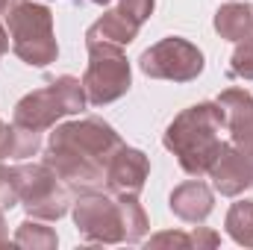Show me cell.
Segmentation results:
<instances>
[{"mask_svg":"<svg viewBox=\"0 0 253 250\" xmlns=\"http://www.w3.org/2000/svg\"><path fill=\"white\" fill-rule=\"evenodd\" d=\"M121 135L103 118H80L59 124L47 138L44 162L74 194L94 191L106 180V165L121 147Z\"/></svg>","mask_w":253,"mask_h":250,"instance_id":"1","label":"cell"},{"mask_svg":"<svg viewBox=\"0 0 253 250\" xmlns=\"http://www.w3.org/2000/svg\"><path fill=\"white\" fill-rule=\"evenodd\" d=\"M77 233L91 245H138L150 221L135 194H112V191H83L71 203Z\"/></svg>","mask_w":253,"mask_h":250,"instance_id":"2","label":"cell"},{"mask_svg":"<svg viewBox=\"0 0 253 250\" xmlns=\"http://www.w3.org/2000/svg\"><path fill=\"white\" fill-rule=\"evenodd\" d=\"M227 126L218 100H203L183 109L162 135V144L177 156L180 168L191 177L209 174L221 153V129Z\"/></svg>","mask_w":253,"mask_h":250,"instance_id":"3","label":"cell"},{"mask_svg":"<svg viewBox=\"0 0 253 250\" xmlns=\"http://www.w3.org/2000/svg\"><path fill=\"white\" fill-rule=\"evenodd\" d=\"M6 30L15 56L30 68H47L56 62L59 44L53 33V12L33 0H18L6 15Z\"/></svg>","mask_w":253,"mask_h":250,"instance_id":"4","label":"cell"},{"mask_svg":"<svg viewBox=\"0 0 253 250\" xmlns=\"http://www.w3.org/2000/svg\"><path fill=\"white\" fill-rule=\"evenodd\" d=\"M85 103H88V97H85L83 80L65 74V77L50 80L44 88H36V91L24 94V97L15 103L12 121L21 124V126H30V129L44 132V129L56 126V121L83 112Z\"/></svg>","mask_w":253,"mask_h":250,"instance_id":"5","label":"cell"},{"mask_svg":"<svg viewBox=\"0 0 253 250\" xmlns=\"http://www.w3.org/2000/svg\"><path fill=\"white\" fill-rule=\"evenodd\" d=\"M12 186L18 203L27 209L30 218L39 221H59L74 203V191L47 162H24L12 168Z\"/></svg>","mask_w":253,"mask_h":250,"instance_id":"6","label":"cell"},{"mask_svg":"<svg viewBox=\"0 0 253 250\" xmlns=\"http://www.w3.org/2000/svg\"><path fill=\"white\" fill-rule=\"evenodd\" d=\"M88 47V65L83 74V85H85V97L91 106H106L121 100L129 85H132V71L126 62L124 50L118 44H85Z\"/></svg>","mask_w":253,"mask_h":250,"instance_id":"7","label":"cell"},{"mask_svg":"<svg viewBox=\"0 0 253 250\" xmlns=\"http://www.w3.org/2000/svg\"><path fill=\"white\" fill-rule=\"evenodd\" d=\"M141 74L150 80H171V83H191L203 74V53L197 44L180 36H168L156 44H150L138 56Z\"/></svg>","mask_w":253,"mask_h":250,"instance_id":"8","label":"cell"},{"mask_svg":"<svg viewBox=\"0 0 253 250\" xmlns=\"http://www.w3.org/2000/svg\"><path fill=\"white\" fill-rule=\"evenodd\" d=\"M212 186L224 197H239L253 188V147L251 144H236L224 141L215 165L209 168Z\"/></svg>","mask_w":253,"mask_h":250,"instance_id":"9","label":"cell"},{"mask_svg":"<svg viewBox=\"0 0 253 250\" xmlns=\"http://www.w3.org/2000/svg\"><path fill=\"white\" fill-rule=\"evenodd\" d=\"M150 177V159L138 150V147H126L121 144L115 150V156L106 165V180L103 186L112 194H141V188Z\"/></svg>","mask_w":253,"mask_h":250,"instance_id":"10","label":"cell"},{"mask_svg":"<svg viewBox=\"0 0 253 250\" xmlns=\"http://www.w3.org/2000/svg\"><path fill=\"white\" fill-rule=\"evenodd\" d=\"M168 206H171V212L180 221L203 224L212 215V209H215V194H212V188L206 186L203 180H189V183H183V186H177L171 191Z\"/></svg>","mask_w":253,"mask_h":250,"instance_id":"11","label":"cell"},{"mask_svg":"<svg viewBox=\"0 0 253 250\" xmlns=\"http://www.w3.org/2000/svg\"><path fill=\"white\" fill-rule=\"evenodd\" d=\"M218 103L224 109L230 141L253 147V94L245 88H227L218 94Z\"/></svg>","mask_w":253,"mask_h":250,"instance_id":"12","label":"cell"},{"mask_svg":"<svg viewBox=\"0 0 253 250\" xmlns=\"http://www.w3.org/2000/svg\"><path fill=\"white\" fill-rule=\"evenodd\" d=\"M138 21H132L126 12L121 9H109L103 18H97L88 30H85V44H97V42H106V44H118L126 47L135 42L138 36Z\"/></svg>","mask_w":253,"mask_h":250,"instance_id":"13","label":"cell"},{"mask_svg":"<svg viewBox=\"0 0 253 250\" xmlns=\"http://www.w3.org/2000/svg\"><path fill=\"white\" fill-rule=\"evenodd\" d=\"M215 33L227 42H242L253 36V3H224L212 21Z\"/></svg>","mask_w":253,"mask_h":250,"instance_id":"14","label":"cell"},{"mask_svg":"<svg viewBox=\"0 0 253 250\" xmlns=\"http://www.w3.org/2000/svg\"><path fill=\"white\" fill-rule=\"evenodd\" d=\"M227 236L242 245V248H253V200H239L230 206L227 212Z\"/></svg>","mask_w":253,"mask_h":250,"instance_id":"15","label":"cell"},{"mask_svg":"<svg viewBox=\"0 0 253 250\" xmlns=\"http://www.w3.org/2000/svg\"><path fill=\"white\" fill-rule=\"evenodd\" d=\"M15 245H18V248H27V250H56L59 236H56L50 227L39 224V218H27L24 224H18Z\"/></svg>","mask_w":253,"mask_h":250,"instance_id":"16","label":"cell"},{"mask_svg":"<svg viewBox=\"0 0 253 250\" xmlns=\"http://www.w3.org/2000/svg\"><path fill=\"white\" fill-rule=\"evenodd\" d=\"M42 150V132L30 129L21 124H9V135H6V156L12 159H30Z\"/></svg>","mask_w":253,"mask_h":250,"instance_id":"17","label":"cell"},{"mask_svg":"<svg viewBox=\"0 0 253 250\" xmlns=\"http://www.w3.org/2000/svg\"><path fill=\"white\" fill-rule=\"evenodd\" d=\"M227 77L230 80H253V36L236 42V50L227 65Z\"/></svg>","mask_w":253,"mask_h":250,"instance_id":"18","label":"cell"},{"mask_svg":"<svg viewBox=\"0 0 253 250\" xmlns=\"http://www.w3.org/2000/svg\"><path fill=\"white\" fill-rule=\"evenodd\" d=\"M153 6H156V0H121L118 3V9L126 12L132 21H138V24H144L150 15H153Z\"/></svg>","mask_w":253,"mask_h":250,"instance_id":"19","label":"cell"},{"mask_svg":"<svg viewBox=\"0 0 253 250\" xmlns=\"http://www.w3.org/2000/svg\"><path fill=\"white\" fill-rule=\"evenodd\" d=\"M12 206H18V194L12 186V168H6L0 159V209H12Z\"/></svg>","mask_w":253,"mask_h":250,"instance_id":"20","label":"cell"},{"mask_svg":"<svg viewBox=\"0 0 253 250\" xmlns=\"http://www.w3.org/2000/svg\"><path fill=\"white\" fill-rule=\"evenodd\" d=\"M150 248H194L191 233H159L150 239Z\"/></svg>","mask_w":253,"mask_h":250,"instance_id":"21","label":"cell"},{"mask_svg":"<svg viewBox=\"0 0 253 250\" xmlns=\"http://www.w3.org/2000/svg\"><path fill=\"white\" fill-rule=\"evenodd\" d=\"M191 242H194V248L197 250H212V248H218L221 245V236L218 233H212V230H206V227H194L191 230Z\"/></svg>","mask_w":253,"mask_h":250,"instance_id":"22","label":"cell"},{"mask_svg":"<svg viewBox=\"0 0 253 250\" xmlns=\"http://www.w3.org/2000/svg\"><path fill=\"white\" fill-rule=\"evenodd\" d=\"M9 44H12V39H9V30H6V27L0 24V59H3L6 53H9Z\"/></svg>","mask_w":253,"mask_h":250,"instance_id":"23","label":"cell"},{"mask_svg":"<svg viewBox=\"0 0 253 250\" xmlns=\"http://www.w3.org/2000/svg\"><path fill=\"white\" fill-rule=\"evenodd\" d=\"M6 135H9V124L0 121V159H6Z\"/></svg>","mask_w":253,"mask_h":250,"instance_id":"24","label":"cell"},{"mask_svg":"<svg viewBox=\"0 0 253 250\" xmlns=\"http://www.w3.org/2000/svg\"><path fill=\"white\" fill-rule=\"evenodd\" d=\"M9 245V233H6V218H3V209H0V248Z\"/></svg>","mask_w":253,"mask_h":250,"instance_id":"25","label":"cell"},{"mask_svg":"<svg viewBox=\"0 0 253 250\" xmlns=\"http://www.w3.org/2000/svg\"><path fill=\"white\" fill-rule=\"evenodd\" d=\"M15 3H18V0H0V18H6V15H9V9H12Z\"/></svg>","mask_w":253,"mask_h":250,"instance_id":"26","label":"cell"},{"mask_svg":"<svg viewBox=\"0 0 253 250\" xmlns=\"http://www.w3.org/2000/svg\"><path fill=\"white\" fill-rule=\"evenodd\" d=\"M85 3H97V6H106V3H112V0H85Z\"/></svg>","mask_w":253,"mask_h":250,"instance_id":"27","label":"cell"}]
</instances>
